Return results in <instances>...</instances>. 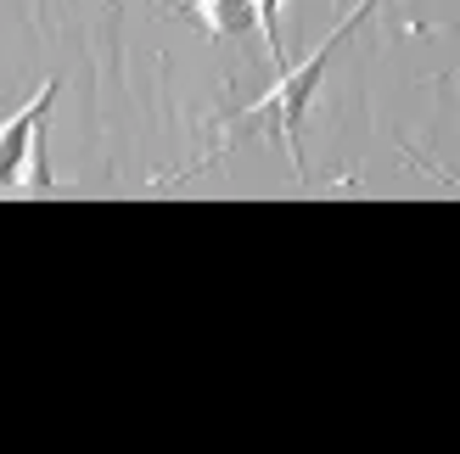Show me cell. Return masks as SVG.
<instances>
[{
  "instance_id": "obj_1",
  "label": "cell",
  "mask_w": 460,
  "mask_h": 454,
  "mask_svg": "<svg viewBox=\"0 0 460 454\" xmlns=\"http://www.w3.org/2000/svg\"><path fill=\"white\" fill-rule=\"evenodd\" d=\"M371 12H376V0H359V6H354L349 17H342L337 29L326 34V39H320V51H314V57H309L304 67H281V79H275V90H264V96L252 101L247 112H236V118H230V129H236V135H242V129H264V135H275V141L287 146V157H292V169L304 174V112H309V101H314V90H320V79H326V67H332V57H337L342 45L354 39V29H359V22L371 17ZM236 135H225V146L236 141ZM225 146H214V152L202 157L197 169H208V163H214V157H219Z\"/></svg>"
},
{
  "instance_id": "obj_2",
  "label": "cell",
  "mask_w": 460,
  "mask_h": 454,
  "mask_svg": "<svg viewBox=\"0 0 460 454\" xmlns=\"http://www.w3.org/2000/svg\"><path fill=\"white\" fill-rule=\"evenodd\" d=\"M57 90H62V79H45L34 90V101H22L12 118L0 124V186H17V179H22V157H29V141H34V129L45 124Z\"/></svg>"
},
{
  "instance_id": "obj_3",
  "label": "cell",
  "mask_w": 460,
  "mask_h": 454,
  "mask_svg": "<svg viewBox=\"0 0 460 454\" xmlns=\"http://www.w3.org/2000/svg\"><path fill=\"white\" fill-rule=\"evenodd\" d=\"M191 17L208 29L214 39H236L259 22V6L252 0H191Z\"/></svg>"
}]
</instances>
